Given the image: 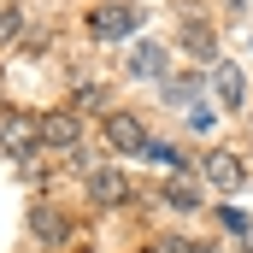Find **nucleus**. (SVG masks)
<instances>
[{"label":"nucleus","mask_w":253,"mask_h":253,"mask_svg":"<svg viewBox=\"0 0 253 253\" xmlns=\"http://www.w3.org/2000/svg\"><path fill=\"white\" fill-rule=\"evenodd\" d=\"M141 153H147V159H159V165H171V171L183 165V147H171V141H147Z\"/></svg>","instance_id":"obj_12"},{"label":"nucleus","mask_w":253,"mask_h":253,"mask_svg":"<svg viewBox=\"0 0 253 253\" xmlns=\"http://www.w3.org/2000/svg\"><path fill=\"white\" fill-rule=\"evenodd\" d=\"M218 224H224L230 236H248V230H253V224H248V212H236V206H224V212H218Z\"/></svg>","instance_id":"obj_13"},{"label":"nucleus","mask_w":253,"mask_h":253,"mask_svg":"<svg viewBox=\"0 0 253 253\" xmlns=\"http://www.w3.org/2000/svg\"><path fill=\"white\" fill-rule=\"evenodd\" d=\"M30 230H36L47 248H59V242H65V218L53 212V206H36V212H30Z\"/></svg>","instance_id":"obj_9"},{"label":"nucleus","mask_w":253,"mask_h":253,"mask_svg":"<svg viewBox=\"0 0 253 253\" xmlns=\"http://www.w3.org/2000/svg\"><path fill=\"white\" fill-rule=\"evenodd\" d=\"M106 141H112V153H135V147H147V124L135 112H112L106 118Z\"/></svg>","instance_id":"obj_4"},{"label":"nucleus","mask_w":253,"mask_h":253,"mask_svg":"<svg viewBox=\"0 0 253 253\" xmlns=\"http://www.w3.org/2000/svg\"><path fill=\"white\" fill-rule=\"evenodd\" d=\"M124 194H129L124 171H88V200L94 206H124Z\"/></svg>","instance_id":"obj_7"},{"label":"nucleus","mask_w":253,"mask_h":253,"mask_svg":"<svg viewBox=\"0 0 253 253\" xmlns=\"http://www.w3.org/2000/svg\"><path fill=\"white\" fill-rule=\"evenodd\" d=\"M129 71H135V77H165V47H159V42H141L135 59H129Z\"/></svg>","instance_id":"obj_10"},{"label":"nucleus","mask_w":253,"mask_h":253,"mask_svg":"<svg viewBox=\"0 0 253 253\" xmlns=\"http://www.w3.org/2000/svg\"><path fill=\"white\" fill-rule=\"evenodd\" d=\"M153 253H206V242H183V236H165Z\"/></svg>","instance_id":"obj_14"},{"label":"nucleus","mask_w":253,"mask_h":253,"mask_svg":"<svg viewBox=\"0 0 253 253\" xmlns=\"http://www.w3.org/2000/svg\"><path fill=\"white\" fill-rule=\"evenodd\" d=\"M212 94H218V106L224 112H242V100H248V83H242V71L230 59H218L212 65Z\"/></svg>","instance_id":"obj_5"},{"label":"nucleus","mask_w":253,"mask_h":253,"mask_svg":"<svg viewBox=\"0 0 253 253\" xmlns=\"http://www.w3.org/2000/svg\"><path fill=\"white\" fill-rule=\"evenodd\" d=\"M18 36V12H0V42H12Z\"/></svg>","instance_id":"obj_15"},{"label":"nucleus","mask_w":253,"mask_h":253,"mask_svg":"<svg viewBox=\"0 0 253 253\" xmlns=\"http://www.w3.org/2000/svg\"><path fill=\"white\" fill-rule=\"evenodd\" d=\"M141 18H147L141 6H94V12H88V30H94L100 42H124V36L141 30Z\"/></svg>","instance_id":"obj_2"},{"label":"nucleus","mask_w":253,"mask_h":253,"mask_svg":"<svg viewBox=\"0 0 253 253\" xmlns=\"http://www.w3.org/2000/svg\"><path fill=\"white\" fill-rule=\"evenodd\" d=\"M165 206H177V212H194V206H200V189L177 177V183H165Z\"/></svg>","instance_id":"obj_11"},{"label":"nucleus","mask_w":253,"mask_h":253,"mask_svg":"<svg viewBox=\"0 0 253 253\" xmlns=\"http://www.w3.org/2000/svg\"><path fill=\"white\" fill-rule=\"evenodd\" d=\"M200 177L212 183V189H224V194H236L242 183H248V165L230 153V147H206L200 153Z\"/></svg>","instance_id":"obj_1"},{"label":"nucleus","mask_w":253,"mask_h":253,"mask_svg":"<svg viewBox=\"0 0 253 253\" xmlns=\"http://www.w3.org/2000/svg\"><path fill=\"white\" fill-rule=\"evenodd\" d=\"M42 141V118H24V112H0V147L6 153H30Z\"/></svg>","instance_id":"obj_3"},{"label":"nucleus","mask_w":253,"mask_h":253,"mask_svg":"<svg viewBox=\"0 0 253 253\" xmlns=\"http://www.w3.org/2000/svg\"><path fill=\"white\" fill-rule=\"evenodd\" d=\"M242 242H248V253H253V230H248V236H242Z\"/></svg>","instance_id":"obj_16"},{"label":"nucleus","mask_w":253,"mask_h":253,"mask_svg":"<svg viewBox=\"0 0 253 253\" xmlns=\"http://www.w3.org/2000/svg\"><path fill=\"white\" fill-rule=\"evenodd\" d=\"M183 47H189L194 59L218 65V36H212V24H206V18H189V24H183Z\"/></svg>","instance_id":"obj_8"},{"label":"nucleus","mask_w":253,"mask_h":253,"mask_svg":"<svg viewBox=\"0 0 253 253\" xmlns=\"http://www.w3.org/2000/svg\"><path fill=\"white\" fill-rule=\"evenodd\" d=\"M77 135H83V118H77L71 106H59V112L42 118V141H47V147H77Z\"/></svg>","instance_id":"obj_6"}]
</instances>
